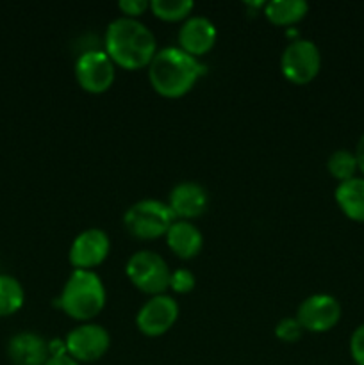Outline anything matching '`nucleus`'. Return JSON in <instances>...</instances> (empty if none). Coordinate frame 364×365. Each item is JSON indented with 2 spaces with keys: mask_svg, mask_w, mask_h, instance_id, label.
<instances>
[{
  "mask_svg": "<svg viewBox=\"0 0 364 365\" xmlns=\"http://www.w3.org/2000/svg\"><path fill=\"white\" fill-rule=\"evenodd\" d=\"M103 45L111 61L125 70L148 68L157 53L153 32L143 21L127 16L116 18L107 25Z\"/></svg>",
  "mask_w": 364,
  "mask_h": 365,
  "instance_id": "1",
  "label": "nucleus"
},
{
  "mask_svg": "<svg viewBox=\"0 0 364 365\" xmlns=\"http://www.w3.org/2000/svg\"><path fill=\"white\" fill-rule=\"evenodd\" d=\"M203 73L206 66L178 46L157 50L148 64L150 86L164 98H181L188 95Z\"/></svg>",
  "mask_w": 364,
  "mask_h": 365,
  "instance_id": "2",
  "label": "nucleus"
},
{
  "mask_svg": "<svg viewBox=\"0 0 364 365\" xmlns=\"http://www.w3.org/2000/svg\"><path fill=\"white\" fill-rule=\"evenodd\" d=\"M54 303L71 319L91 321L106 307V287L102 278L95 271L74 269Z\"/></svg>",
  "mask_w": 364,
  "mask_h": 365,
  "instance_id": "3",
  "label": "nucleus"
},
{
  "mask_svg": "<svg viewBox=\"0 0 364 365\" xmlns=\"http://www.w3.org/2000/svg\"><path fill=\"white\" fill-rule=\"evenodd\" d=\"M175 220L177 217L171 212L170 205L153 198L136 202L123 214V225L127 232L132 237L141 241H152L166 235Z\"/></svg>",
  "mask_w": 364,
  "mask_h": 365,
  "instance_id": "4",
  "label": "nucleus"
},
{
  "mask_svg": "<svg viewBox=\"0 0 364 365\" xmlns=\"http://www.w3.org/2000/svg\"><path fill=\"white\" fill-rule=\"evenodd\" d=\"M125 274L131 284L145 294L159 296L170 289L171 271L168 262L152 250H139L132 253L125 264Z\"/></svg>",
  "mask_w": 364,
  "mask_h": 365,
  "instance_id": "5",
  "label": "nucleus"
},
{
  "mask_svg": "<svg viewBox=\"0 0 364 365\" xmlns=\"http://www.w3.org/2000/svg\"><path fill=\"white\" fill-rule=\"evenodd\" d=\"M280 70L289 82L305 86L318 77L321 70V52L310 39L296 38L280 56Z\"/></svg>",
  "mask_w": 364,
  "mask_h": 365,
  "instance_id": "6",
  "label": "nucleus"
},
{
  "mask_svg": "<svg viewBox=\"0 0 364 365\" xmlns=\"http://www.w3.org/2000/svg\"><path fill=\"white\" fill-rule=\"evenodd\" d=\"M75 78L84 91L100 95L111 89L116 77V64L111 61L106 50H88L75 61Z\"/></svg>",
  "mask_w": 364,
  "mask_h": 365,
  "instance_id": "7",
  "label": "nucleus"
},
{
  "mask_svg": "<svg viewBox=\"0 0 364 365\" xmlns=\"http://www.w3.org/2000/svg\"><path fill=\"white\" fill-rule=\"evenodd\" d=\"M68 355L79 364H91L102 359L111 348V335L100 324L86 323L75 327L64 339Z\"/></svg>",
  "mask_w": 364,
  "mask_h": 365,
  "instance_id": "8",
  "label": "nucleus"
},
{
  "mask_svg": "<svg viewBox=\"0 0 364 365\" xmlns=\"http://www.w3.org/2000/svg\"><path fill=\"white\" fill-rule=\"evenodd\" d=\"M178 319V303L171 296H150L136 314V327L146 337H161L173 328Z\"/></svg>",
  "mask_w": 364,
  "mask_h": 365,
  "instance_id": "9",
  "label": "nucleus"
},
{
  "mask_svg": "<svg viewBox=\"0 0 364 365\" xmlns=\"http://www.w3.org/2000/svg\"><path fill=\"white\" fill-rule=\"evenodd\" d=\"M296 319L303 330L325 334L341 319V305L330 294H313L300 303Z\"/></svg>",
  "mask_w": 364,
  "mask_h": 365,
  "instance_id": "10",
  "label": "nucleus"
},
{
  "mask_svg": "<svg viewBox=\"0 0 364 365\" xmlns=\"http://www.w3.org/2000/svg\"><path fill=\"white\" fill-rule=\"evenodd\" d=\"M109 252V235L100 228H88L74 239L68 252V260L74 269L93 271L107 259Z\"/></svg>",
  "mask_w": 364,
  "mask_h": 365,
  "instance_id": "11",
  "label": "nucleus"
},
{
  "mask_svg": "<svg viewBox=\"0 0 364 365\" xmlns=\"http://www.w3.org/2000/svg\"><path fill=\"white\" fill-rule=\"evenodd\" d=\"M216 38L218 32L213 21L206 16H200V14L184 20L177 34L178 48L184 50L189 56L196 57V59L213 50Z\"/></svg>",
  "mask_w": 364,
  "mask_h": 365,
  "instance_id": "12",
  "label": "nucleus"
},
{
  "mask_svg": "<svg viewBox=\"0 0 364 365\" xmlns=\"http://www.w3.org/2000/svg\"><path fill=\"white\" fill-rule=\"evenodd\" d=\"M168 205L175 217H181L182 221L195 220V217L202 216L209 207V195L198 182L186 180L171 189Z\"/></svg>",
  "mask_w": 364,
  "mask_h": 365,
  "instance_id": "13",
  "label": "nucleus"
},
{
  "mask_svg": "<svg viewBox=\"0 0 364 365\" xmlns=\"http://www.w3.org/2000/svg\"><path fill=\"white\" fill-rule=\"evenodd\" d=\"M7 356L13 365H45L50 359L49 341L34 331H20L7 342Z\"/></svg>",
  "mask_w": 364,
  "mask_h": 365,
  "instance_id": "14",
  "label": "nucleus"
},
{
  "mask_svg": "<svg viewBox=\"0 0 364 365\" xmlns=\"http://www.w3.org/2000/svg\"><path fill=\"white\" fill-rule=\"evenodd\" d=\"M164 237L170 252L182 260L193 259L202 252L203 235L191 221L175 220Z\"/></svg>",
  "mask_w": 364,
  "mask_h": 365,
  "instance_id": "15",
  "label": "nucleus"
},
{
  "mask_svg": "<svg viewBox=\"0 0 364 365\" xmlns=\"http://www.w3.org/2000/svg\"><path fill=\"white\" fill-rule=\"evenodd\" d=\"M334 198L346 217L364 223V178L353 177L341 182L335 187Z\"/></svg>",
  "mask_w": 364,
  "mask_h": 365,
  "instance_id": "16",
  "label": "nucleus"
},
{
  "mask_svg": "<svg viewBox=\"0 0 364 365\" xmlns=\"http://www.w3.org/2000/svg\"><path fill=\"white\" fill-rule=\"evenodd\" d=\"M309 11L305 0H273L264 6V16L278 27H289L303 20Z\"/></svg>",
  "mask_w": 364,
  "mask_h": 365,
  "instance_id": "17",
  "label": "nucleus"
},
{
  "mask_svg": "<svg viewBox=\"0 0 364 365\" xmlns=\"http://www.w3.org/2000/svg\"><path fill=\"white\" fill-rule=\"evenodd\" d=\"M25 303V291L11 274H0V317L16 314Z\"/></svg>",
  "mask_w": 364,
  "mask_h": 365,
  "instance_id": "18",
  "label": "nucleus"
},
{
  "mask_svg": "<svg viewBox=\"0 0 364 365\" xmlns=\"http://www.w3.org/2000/svg\"><path fill=\"white\" fill-rule=\"evenodd\" d=\"M193 7L195 4L191 0H152L150 2V11L164 21L188 20Z\"/></svg>",
  "mask_w": 364,
  "mask_h": 365,
  "instance_id": "19",
  "label": "nucleus"
},
{
  "mask_svg": "<svg viewBox=\"0 0 364 365\" xmlns=\"http://www.w3.org/2000/svg\"><path fill=\"white\" fill-rule=\"evenodd\" d=\"M327 170L335 180H339V184L350 180V178L355 177L357 170H359L355 153L350 152V150H335L328 157Z\"/></svg>",
  "mask_w": 364,
  "mask_h": 365,
  "instance_id": "20",
  "label": "nucleus"
},
{
  "mask_svg": "<svg viewBox=\"0 0 364 365\" xmlns=\"http://www.w3.org/2000/svg\"><path fill=\"white\" fill-rule=\"evenodd\" d=\"M303 328L302 324L298 323L296 317H284L277 323L275 327V337L282 342H288V344H293V342L300 341L303 335Z\"/></svg>",
  "mask_w": 364,
  "mask_h": 365,
  "instance_id": "21",
  "label": "nucleus"
},
{
  "mask_svg": "<svg viewBox=\"0 0 364 365\" xmlns=\"http://www.w3.org/2000/svg\"><path fill=\"white\" fill-rule=\"evenodd\" d=\"M195 285H196V278L189 269L181 267V269L171 271L170 289L173 292H177V294H188V292H191L193 289H195Z\"/></svg>",
  "mask_w": 364,
  "mask_h": 365,
  "instance_id": "22",
  "label": "nucleus"
},
{
  "mask_svg": "<svg viewBox=\"0 0 364 365\" xmlns=\"http://www.w3.org/2000/svg\"><path fill=\"white\" fill-rule=\"evenodd\" d=\"M350 355L357 365H364V324L357 327L350 337Z\"/></svg>",
  "mask_w": 364,
  "mask_h": 365,
  "instance_id": "23",
  "label": "nucleus"
},
{
  "mask_svg": "<svg viewBox=\"0 0 364 365\" xmlns=\"http://www.w3.org/2000/svg\"><path fill=\"white\" fill-rule=\"evenodd\" d=\"M118 9L123 13V16L138 20V16H141L146 9H150V2L148 0H120Z\"/></svg>",
  "mask_w": 364,
  "mask_h": 365,
  "instance_id": "24",
  "label": "nucleus"
},
{
  "mask_svg": "<svg viewBox=\"0 0 364 365\" xmlns=\"http://www.w3.org/2000/svg\"><path fill=\"white\" fill-rule=\"evenodd\" d=\"M45 365H81L77 362V360L71 359L70 355H59V356H50L49 360H46Z\"/></svg>",
  "mask_w": 364,
  "mask_h": 365,
  "instance_id": "25",
  "label": "nucleus"
},
{
  "mask_svg": "<svg viewBox=\"0 0 364 365\" xmlns=\"http://www.w3.org/2000/svg\"><path fill=\"white\" fill-rule=\"evenodd\" d=\"M355 159H357V166H359V170L364 173V134L360 135L359 141H357V146H355Z\"/></svg>",
  "mask_w": 364,
  "mask_h": 365,
  "instance_id": "26",
  "label": "nucleus"
}]
</instances>
